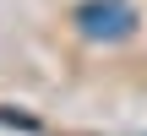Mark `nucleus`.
Here are the masks:
<instances>
[{"label": "nucleus", "mask_w": 147, "mask_h": 136, "mask_svg": "<svg viewBox=\"0 0 147 136\" xmlns=\"http://www.w3.org/2000/svg\"><path fill=\"white\" fill-rule=\"evenodd\" d=\"M76 33L93 38V44H125L136 33V11H131V0H82Z\"/></svg>", "instance_id": "nucleus-1"}]
</instances>
